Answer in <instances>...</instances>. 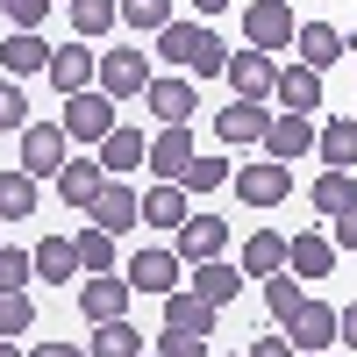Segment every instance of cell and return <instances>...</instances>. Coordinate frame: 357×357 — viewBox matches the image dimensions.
Masks as SVG:
<instances>
[{"mask_svg":"<svg viewBox=\"0 0 357 357\" xmlns=\"http://www.w3.org/2000/svg\"><path fill=\"white\" fill-rule=\"evenodd\" d=\"M158 57L178 65L186 79H222V72H229V43H222L207 22H165V29H158Z\"/></svg>","mask_w":357,"mask_h":357,"instance_id":"cell-1","label":"cell"},{"mask_svg":"<svg viewBox=\"0 0 357 357\" xmlns=\"http://www.w3.org/2000/svg\"><path fill=\"white\" fill-rule=\"evenodd\" d=\"M114 107H122V100H114V93H100V86L72 93V100H65V136H72V143H107V129L122 122Z\"/></svg>","mask_w":357,"mask_h":357,"instance_id":"cell-2","label":"cell"},{"mask_svg":"<svg viewBox=\"0 0 357 357\" xmlns=\"http://www.w3.org/2000/svg\"><path fill=\"white\" fill-rule=\"evenodd\" d=\"M65 158H72L65 122H29V129H22V172H29V178H57Z\"/></svg>","mask_w":357,"mask_h":357,"instance_id":"cell-3","label":"cell"},{"mask_svg":"<svg viewBox=\"0 0 357 357\" xmlns=\"http://www.w3.org/2000/svg\"><path fill=\"white\" fill-rule=\"evenodd\" d=\"M229 236L236 229L222 215H186V222L172 229V250L186 257V264H215V257H229Z\"/></svg>","mask_w":357,"mask_h":357,"instance_id":"cell-4","label":"cell"},{"mask_svg":"<svg viewBox=\"0 0 357 357\" xmlns=\"http://www.w3.org/2000/svg\"><path fill=\"white\" fill-rule=\"evenodd\" d=\"M293 36H301V22H293L286 0H250L243 8V43L250 50H286Z\"/></svg>","mask_w":357,"mask_h":357,"instance_id":"cell-5","label":"cell"},{"mask_svg":"<svg viewBox=\"0 0 357 357\" xmlns=\"http://www.w3.org/2000/svg\"><path fill=\"white\" fill-rule=\"evenodd\" d=\"M229 186H236V200H243V207H279V200L293 193V165L257 158V165H243V172H236Z\"/></svg>","mask_w":357,"mask_h":357,"instance_id":"cell-6","label":"cell"},{"mask_svg":"<svg viewBox=\"0 0 357 357\" xmlns=\"http://www.w3.org/2000/svg\"><path fill=\"white\" fill-rule=\"evenodd\" d=\"M151 79H158V72H151V57L129 50V43L100 57V93H114V100H143V93H151Z\"/></svg>","mask_w":357,"mask_h":357,"instance_id":"cell-7","label":"cell"},{"mask_svg":"<svg viewBox=\"0 0 357 357\" xmlns=\"http://www.w3.org/2000/svg\"><path fill=\"white\" fill-rule=\"evenodd\" d=\"M43 79L72 100V93H86V86H100V57L86 50V36H72V43H57V50H50V72H43Z\"/></svg>","mask_w":357,"mask_h":357,"instance_id":"cell-8","label":"cell"},{"mask_svg":"<svg viewBox=\"0 0 357 357\" xmlns=\"http://www.w3.org/2000/svg\"><path fill=\"white\" fill-rule=\"evenodd\" d=\"M129 301H136V286L122 272H86V286H79V314L86 321H122Z\"/></svg>","mask_w":357,"mask_h":357,"instance_id":"cell-9","label":"cell"},{"mask_svg":"<svg viewBox=\"0 0 357 357\" xmlns=\"http://www.w3.org/2000/svg\"><path fill=\"white\" fill-rule=\"evenodd\" d=\"M222 79L236 86V100H272V93H279L272 50H229V72H222Z\"/></svg>","mask_w":357,"mask_h":357,"instance_id":"cell-10","label":"cell"},{"mask_svg":"<svg viewBox=\"0 0 357 357\" xmlns=\"http://www.w3.org/2000/svg\"><path fill=\"white\" fill-rule=\"evenodd\" d=\"M336 257H343V250H336V236H329V229H301V236H286V272H301L307 286H314V279H329V272H336Z\"/></svg>","mask_w":357,"mask_h":357,"instance_id":"cell-11","label":"cell"},{"mask_svg":"<svg viewBox=\"0 0 357 357\" xmlns=\"http://www.w3.org/2000/svg\"><path fill=\"white\" fill-rule=\"evenodd\" d=\"M129 286H136V293H158V301H165L172 286H186V257H178L172 243H165V250H136V257H129Z\"/></svg>","mask_w":357,"mask_h":357,"instance_id":"cell-12","label":"cell"},{"mask_svg":"<svg viewBox=\"0 0 357 357\" xmlns=\"http://www.w3.org/2000/svg\"><path fill=\"white\" fill-rule=\"evenodd\" d=\"M86 215H93V229H107V236H129L143 222V193H129V178H107L100 200L86 207Z\"/></svg>","mask_w":357,"mask_h":357,"instance_id":"cell-13","label":"cell"},{"mask_svg":"<svg viewBox=\"0 0 357 357\" xmlns=\"http://www.w3.org/2000/svg\"><path fill=\"white\" fill-rule=\"evenodd\" d=\"M314 136H321V129L307 122V114H286V107H279V114H272V129H264V158H279V165H301V158L314 151Z\"/></svg>","mask_w":357,"mask_h":357,"instance_id":"cell-14","label":"cell"},{"mask_svg":"<svg viewBox=\"0 0 357 357\" xmlns=\"http://www.w3.org/2000/svg\"><path fill=\"white\" fill-rule=\"evenodd\" d=\"M286 343L301 350V357H307V350H329V343H336V307H321V301H301V307L286 314Z\"/></svg>","mask_w":357,"mask_h":357,"instance_id":"cell-15","label":"cell"},{"mask_svg":"<svg viewBox=\"0 0 357 357\" xmlns=\"http://www.w3.org/2000/svg\"><path fill=\"white\" fill-rule=\"evenodd\" d=\"M186 165H193V122H158V136H151V172H158V178H186Z\"/></svg>","mask_w":357,"mask_h":357,"instance_id":"cell-16","label":"cell"},{"mask_svg":"<svg viewBox=\"0 0 357 357\" xmlns=\"http://www.w3.org/2000/svg\"><path fill=\"white\" fill-rule=\"evenodd\" d=\"M143 107H151L158 122H193V114H200V93H193V79H186V72H172V79H151Z\"/></svg>","mask_w":357,"mask_h":357,"instance_id":"cell-17","label":"cell"},{"mask_svg":"<svg viewBox=\"0 0 357 357\" xmlns=\"http://www.w3.org/2000/svg\"><path fill=\"white\" fill-rule=\"evenodd\" d=\"M186 286L200 293L207 307H229L236 293H243V264H229V257H215V264H186Z\"/></svg>","mask_w":357,"mask_h":357,"instance_id":"cell-18","label":"cell"},{"mask_svg":"<svg viewBox=\"0 0 357 357\" xmlns=\"http://www.w3.org/2000/svg\"><path fill=\"white\" fill-rule=\"evenodd\" d=\"M0 72H8V79H36V72H50V43L36 36V29H8V43H0Z\"/></svg>","mask_w":357,"mask_h":357,"instance_id":"cell-19","label":"cell"},{"mask_svg":"<svg viewBox=\"0 0 357 357\" xmlns=\"http://www.w3.org/2000/svg\"><path fill=\"white\" fill-rule=\"evenodd\" d=\"M215 321H222V307H207L193 286H172V293H165V329H186V336H215Z\"/></svg>","mask_w":357,"mask_h":357,"instance_id":"cell-20","label":"cell"},{"mask_svg":"<svg viewBox=\"0 0 357 357\" xmlns=\"http://www.w3.org/2000/svg\"><path fill=\"white\" fill-rule=\"evenodd\" d=\"M100 165H107V178H129L136 165H151V136L129 129V122H114L107 143H100Z\"/></svg>","mask_w":357,"mask_h":357,"instance_id":"cell-21","label":"cell"},{"mask_svg":"<svg viewBox=\"0 0 357 357\" xmlns=\"http://www.w3.org/2000/svg\"><path fill=\"white\" fill-rule=\"evenodd\" d=\"M293 50H301V65H314V72H329L336 57H350V43H343V29H336V22H301Z\"/></svg>","mask_w":357,"mask_h":357,"instance_id":"cell-22","label":"cell"},{"mask_svg":"<svg viewBox=\"0 0 357 357\" xmlns=\"http://www.w3.org/2000/svg\"><path fill=\"white\" fill-rule=\"evenodd\" d=\"M107 186V165L100 158H65V172H57V193H65V207H93Z\"/></svg>","mask_w":357,"mask_h":357,"instance_id":"cell-23","label":"cell"},{"mask_svg":"<svg viewBox=\"0 0 357 357\" xmlns=\"http://www.w3.org/2000/svg\"><path fill=\"white\" fill-rule=\"evenodd\" d=\"M264 129H272L264 100H229V107L215 114V136H222V143H264Z\"/></svg>","mask_w":357,"mask_h":357,"instance_id":"cell-24","label":"cell"},{"mask_svg":"<svg viewBox=\"0 0 357 357\" xmlns=\"http://www.w3.org/2000/svg\"><path fill=\"white\" fill-rule=\"evenodd\" d=\"M272 100H279L286 114H321V72H314V65H286Z\"/></svg>","mask_w":357,"mask_h":357,"instance_id":"cell-25","label":"cell"},{"mask_svg":"<svg viewBox=\"0 0 357 357\" xmlns=\"http://www.w3.org/2000/svg\"><path fill=\"white\" fill-rule=\"evenodd\" d=\"M286 272V236L279 229H250L243 236V279H272Z\"/></svg>","mask_w":357,"mask_h":357,"instance_id":"cell-26","label":"cell"},{"mask_svg":"<svg viewBox=\"0 0 357 357\" xmlns=\"http://www.w3.org/2000/svg\"><path fill=\"white\" fill-rule=\"evenodd\" d=\"M307 200H314V215H321V222L350 215V207H357V172H321L314 186H307Z\"/></svg>","mask_w":357,"mask_h":357,"instance_id":"cell-27","label":"cell"},{"mask_svg":"<svg viewBox=\"0 0 357 357\" xmlns=\"http://www.w3.org/2000/svg\"><path fill=\"white\" fill-rule=\"evenodd\" d=\"M314 151H321L329 172H357V114H336V122L314 136Z\"/></svg>","mask_w":357,"mask_h":357,"instance_id":"cell-28","label":"cell"},{"mask_svg":"<svg viewBox=\"0 0 357 357\" xmlns=\"http://www.w3.org/2000/svg\"><path fill=\"white\" fill-rule=\"evenodd\" d=\"M151 343H143V329L122 314V321H93V343H86V357H143Z\"/></svg>","mask_w":357,"mask_h":357,"instance_id":"cell-29","label":"cell"},{"mask_svg":"<svg viewBox=\"0 0 357 357\" xmlns=\"http://www.w3.org/2000/svg\"><path fill=\"white\" fill-rule=\"evenodd\" d=\"M72 272H79V243L72 236H43L36 243V279L43 286H72Z\"/></svg>","mask_w":357,"mask_h":357,"instance_id":"cell-30","label":"cell"},{"mask_svg":"<svg viewBox=\"0 0 357 357\" xmlns=\"http://www.w3.org/2000/svg\"><path fill=\"white\" fill-rule=\"evenodd\" d=\"M143 222L151 229H178L186 222V186H178V178H158V186L143 193Z\"/></svg>","mask_w":357,"mask_h":357,"instance_id":"cell-31","label":"cell"},{"mask_svg":"<svg viewBox=\"0 0 357 357\" xmlns=\"http://www.w3.org/2000/svg\"><path fill=\"white\" fill-rule=\"evenodd\" d=\"M36 200H43V193H36V178H29L22 165L0 172V222H29V215H36Z\"/></svg>","mask_w":357,"mask_h":357,"instance_id":"cell-32","label":"cell"},{"mask_svg":"<svg viewBox=\"0 0 357 357\" xmlns=\"http://www.w3.org/2000/svg\"><path fill=\"white\" fill-rule=\"evenodd\" d=\"M65 15H72V36H107L122 22V0H65Z\"/></svg>","mask_w":357,"mask_h":357,"instance_id":"cell-33","label":"cell"},{"mask_svg":"<svg viewBox=\"0 0 357 357\" xmlns=\"http://www.w3.org/2000/svg\"><path fill=\"white\" fill-rule=\"evenodd\" d=\"M72 243H79V272H114V243H122V236H107V229H79Z\"/></svg>","mask_w":357,"mask_h":357,"instance_id":"cell-34","label":"cell"},{"mask_svg":"<svg viewBox=\"0 0 357 357\" xmlns=\"http://www.w3.org/2000/svg\"><path fill=\"white\" fill-rule=\"evenodd\" d=\"M29 329H36V301L29 293H0V343H15Z\"/></svg>","mask_w":357,"mask_h":357,"instance_id":"cell-35","label":"cell"},{"mask_svg":"<svg viewBox=\"0 0 357 357\" xmlns=\"http://www.w3.org/2000/svg\"><path fill=\"white\" fill-rule=\"evenodd\" d=\"M257 286H264V307H272L279 321H286L293 307L307 301V293H301V272H272V279H257Z\"/></svg>","mask_w":357,"mask_h":357,"instance_id":"cell-36","label":"cell"},{"mask_svg":"<svg viewBox=\"0 0 357 357\" xmlns=\"http://www.w3.org/2000/svg\"><path fill=\"white\" fill-rule=\"evenodd\" d=\"M29 279H36V250H15V243H0V293H22Z\"/></svg>","mask_w":357,"mask_h":357,"instance_id":"cell-37","label":"cell"},{"mask_svg":"<svg viewBox=\"0 0 357 357\" xmlns=\"http://www.w3.org/2000/svg\"><path fill=\"white\" fill-rule=\"evenodd\" d=\"M122 22L129 29H165V22H178V0H122Z\"/></svg>","mask_w":357,"mask_h":357,"instance_id":"cell-38","label":"cell"},{"mask_svg":"<svg viewBox=\"0 0 357 357\" xmlns=\"http://www.w3.org/2000/svg\"><path fill=\"white\" fill-rule=\"evenodd\" d=\"M229 178H236V172H229L222 158H193V165H186V178H178V186H186V193H215V186H229Z\"/></svg>","mask_w":357,"mask_h":357,"instance_id":"cell-39","label":"cell"},{"mask_svg":"<svg viewBox=\"0 0 357 357\" xmlns=\"http://www.w3.org/2000/svg\"><path fill=\"white\" fill-rule=\"evenodd\" d=\"M0 129L22 136L29 129V100H22V79H0Z\"/></svg>","mask_w":357,"mask_h":357,"instance_id":"cell-40","label":"cell"},{"mask_svg":"<svg viewBox=\"0 0 357 357\" xmlns=\"http://www.w3.org/2000/svg\"><path fill=\"white\" fill-rule=\"evenodd\" d=\"M43 15H50V0H8V8H0L8 29H43Z\"/></svg>","mask_w":357,"mask_h":357,"instance_id":"cell-41","label":"cell"},{"mask_svg":"<svg viewBox=\"0 0 357 357\" xmlns=\"http://www.w3.org/2000/svg\"><path fill=\"white\" fill-rule=\"evenodd\" d=\"M158 357H207V336H186V329H165V336H158Z\"/></svg>","mask_w":357,"mask_h":357,"instance_id":"cell-42","label":"cell"},{"mask_svg":"<svg viewBox=\"0 0 357 357\" xmlns=\"http://www.w3.org/2000/svg\"><path fill=\"white\" fill-rule=\"evenodd\" d=\"M243 357H301L286 336H257V343H243Z\"/></svg>","mask_w":357,"mask_h":357,"instance_id":"cell-43","label":"cell"},{"mask_svg":"<svg viewBox=\"0 0 357 357\" xmlns=\"http://www.w3.org/2000/svg\"><path fill=\"white\" fill-rule=\"evenodd\" d=\"M329 236H336V250H357V207H350V215H336V222H329Z\"/></svg>","mask_w":357,"mask_h":357,"instance_id":"cell-44","label":"cell"},{"mask_svg":"<svg viewBox=\"0 0 357 357\" xmlns=\"http://www.w3.org/2000/svg\"><path fill=\"white\" fill-rule=\"evenodd\" d=\"M336 343H350V350H357V301H350V307H336Z\"/></svg>","mask_w":357,"mask_h":357,"instance_id":"cell-45","label":"cell"},{"mask_svg":"<svg viewBox=\"0 0 357 357\" xmlns=\"http://www.w3.org/2000/svg\"><path fill=\"white\" fill-rule=\"evenodd\" d=\"M29 357H86V350H79V343H36Z\"/></svg>","mask_w":357,"mask_h":357,"instance_id":"cell-46","label":"cell"},{"mask_svg":"<svg viewBox=\"0 0 357 357\" xmlns=\"http://www.w3.org/2000/svg\"><path fill=\"white\" fill-rule=\"evenodd\" d=\"M186 8H193V15L207 22V15H222V8H229V0H186Z\"/></svg>","mask_w":357,"mask_h":357,"instance_id":"cell-47","label":"cell"},{"mask_svg":"<svg viewBox=\"0 0 357 357\" xmlns=\"http://www.w3.org/2000/svg\"><path fill=\"white\" fill-rule=\"evenodd\" d=\"M0 357H22V350H15V343H0Z\"/></svg>","mask_w":357,"mask_h":357,"instance_id":"cell-48","label":"cell"},{"mask_svg":"<svg viewBox=\"0 0 357 357\" xmlns=\"http://www.w3.org/2000/svg\"><path fill=\"white\" fill-rule=\"evenodd\" d=\"M307 357H329V350H307Z\"/></svg>","mask_w":357,"mask_h":357,"instance_id":"cell-49","label":"cell"},{"mask_svg":"<svg viewBox=\"0 0 357 357\" xmlns=\"http://www.w3.org/2000/svg\"><path fill=\"white\" fill-rule=\"evenodd\" d=\"M143 357H158V350H143Z\"/></svg>","mask_w":357,"mask_h":357,"instance_id":"cell-50","label":"cell"},{"mask_svg":"<svg viewBox=\"0 0 357 357\" xmlns=\"http://www.w3.org/2000/svg\"><path fill=\"white\" fill-rule=\"evenodd\" d=\"M0 229H8V222H0Z\"/></svg>","mask_w":357,"mask_h":357,"instance_id":"cell-51","label":"cell"}]
</instances>
